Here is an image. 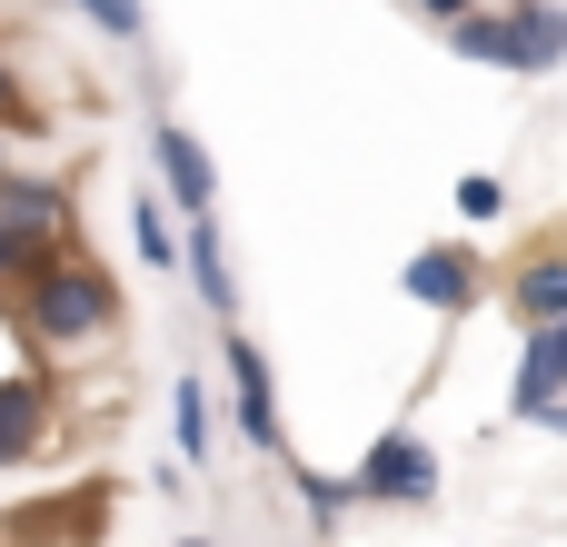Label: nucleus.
I'll use <instances>...</instances> for the list:
<instances>
[{
    "instance_id": "obj_5",
    "label": "nucleus",
    "mask_w": 567,
    "mask_h": 547,
    "mask_svg": "<svg viewBox=\"0 0 567 547\" xmlns=\"http://www.w3.org/2000/svg\"><path fill=\"white\" fill-rule=\"evenodd\" d=\"M150 179L179 219H209L219 209V169H209V140L179 120V110H150Z\"/></svg>"
},
{
    "instance_id": "obj_8",
    "label": "nucleus",
    "mask_w": 567,
    "mask_h": 547,
    "mask_svg": "<svg viewBox=\"0 0 567 547\" xmlns=\"http://www.w3.org/2000/svg\"><path fill=\"white\" fill-rule=\"evenodd\" d=\"M498 299H508V319H518V329H548V319H567V239H558V229H548V239H538V249H528V259L498 279Z\"/></svg>"
},
{
    "instance_id": "obj_16",
    "label": "nucleus",
    "mask_w": 567,
    "mask_h": 547,
    "mask_svg": "<svg viewBox=\"0 0 567 547\" xmlns=\"http://www.w3.org/2000/svg\"><path fill=\"white\" fill-rule=\"evenodd\" d=\"M439 40H449V60H468V70H508V10H498V0L468 10V20H449Z\"/></svg>"
},
{
    "instance_id": "obj_4",
    "label": "nucleus",
    "mask_w": 567,
    "mask_h": 547,
    "mask_svg": "<svg viewBox=\"0 0 567 547\" xmlns=\"http://www.w3.org/2000/svg\"><path fill=\"white\" fill-rule=\"evenodd\" d=\"M349 478H359V498H369V508H429V498H439V448L399 419V429H379V438L359 448V468H349Z\"/></svg>"
},
{
    "instance_id": "obj_15",
    "label": "nucleus",
    "mask_w": 567,
    "mask_h": 547,
    "mask_svg": "<svg viewBox=\"0 0 567 547\" xmlns=\"http://www.w3.org/2000/svg\"><path fill=\"white\" fill-rule=\"evenodd\" d=\"M130 249H140V269H179V219H169L159 179L130 189Z\"/></svg>"
},
{
    "instance_id": "obj_7",
    "label": "nucleus",
    "mask_w": 567,
    "mask_h": 547,
    "mask_svg": "<svg viewBox=\"0 0 567 547\" xmlns=\"http://www.w3.org/2000/svg\"><path fill=\"white\" fill-rule=\"evenodd\" d=\"M179 279H189V299L209 309V329H239V259H229L219 209H209V219H179Z\"/></svg>"
},
{
    "instance_id": "obj_1",
    "label": "nucleus",
    "mask_w": 567,
    "mask_h": 547,
    "mask_svg": "<svg viewBox=\"0 0 567 547\" xmlns=\"http://www.w3.org/2000/svg\"><path fill=\"white\" fill-rule=\"evenodd\" d=\"M10 319H20V339H30V359H40V369H60V379H70L80 359H110V349H120V329H130L120 279H110L80 239H70L40 279L10 299Z\"/></svg>"
},
{
    "instance_id": "obj_6",
    "label": "nucleus",
    "mask_w": 567,
    "mask_h": 547,
    "mask_svg": "<svg viewBox=\"0 0 567 547\" xmlns=\"http://www.w3.org/2000/svg\"><path fill=\"white\" fill-rule=\"evenodd\" d=\"M50 438H60V369L10 359L0 369V468H30Z\"/></svg>"
},
{
    "instance_id": "obj_14",
    "label": "nucleus",
    "mask_w": 567,
    "mask_h": 547,
    "mask_svg": "<svg viewBox=\"0 0 567 547\" xmlns=\"http://www.w3.org/2000/svg\"><path fill=\"white\" fill-rule=\"evenodd\" d=\"M60 249H70L60 229H30V219H10V209H0V309H10V299H20V289H30Z\"/></svg>"
},
{
    "instance_id": "obj_9",
    "label": "nucleus",
    "mask_w": 567,
    "mask_h": 547,
    "mask_svg": "<svg viewBox=\"0 0 567 547\" xmlns=\"http://www.w3.org/2000/svg\"><path fill=\"white\" fill-rule=\"evenodd\" d=\"M0 209H10V219H30V229H60V239H70V219H80V169L20 159V169L0 179Z\"/></svg>"
},
{
    "instance_id": "obj_17",
    "label": "nucleus",
    "mask_w": 567,
    "mask_h": 547,
    "mask_svg": "<svg viewBox=\"0 0 567 547\" xmlns=\"http://www.w3.org/2000/svg\"><path fill=\"white\" fill-rule=\"evenodd\" d=\"M60 10H80L100 40H120V50H150V0H60Z\"/></svg>"
},
{
    "instance_id": "obj_11",
    "label": "nucleus",
    "mask_w": 567,
    "mask_h": 547,
    "mask_svg": "<svg viewBox=\"0 0 567 547\" xmlns=\"http://www.w3.org/2000/svg\"><path fill=\"white\" fill-rule=\"evenodd\" d=\"M558 399H567V319H548V329H528V349H518L508 409H518V419H538V409H558Z\"/></svg>"
},
{
    "instance_id": "obj_19",
    "label": "nucleus",
    "mask_w": 567,
    "mask_h": 547,
    "mask_svg": "<svg viewBox=\"0 0 567 547\" xmlns=\"http://www.w3.org/2000/svg\"><path fill=\"white\" fill-rule=\"evenodd\" d=\"M40 110H30V80H20V60L0 50V130H30Z\"/></svg>"
},
{
    "instance_id": "obj_20",
    "label": "nucleus",
    "mask_w": 567,
    "mask_h": 547,
    "mask_svg": "<svg viewBox=\"0 0 567 547\" xmlns=\"http://www.w3.org/2000/svg\"><path fill=\"white\" fill-rule=\"evenodd\" d=\"M409 20H429V30H449V20H468V10H488V0H399Z\"/></svg>"
},
{
    "instance_id": "obj_22",
    "label": "nucleus",
    "mask_w": 567,
    "mask_h": 547,
    "mask_svg": "<svg viewBox=\"0 0 567 547\" xmlns=\"http://www.w3.org/2000/svg\"><path fill=\"white\" fill-rule=\"evenodd\" d=\"M10 140H20V130H0V179H10V169H20V149H10Z\"/></svg>"
},
{
    "instance_id": "obj_18",
    "label": "nucleus",
    "mask_w": 567,
    "mask_h": 547,
    "mask_svg": "<svg viewBox=\"0 0 567 547\" xmlns=\"http://www.w3.org/2000/svg\"><path fill=\"white\" fill-rule=\"evenodd\" d=\"M449 199H458V219H468V229H488V219H508V179H498V169H468V179H458Z\"/></svg>"
},
{
    "instance_id": "obj_3",
    "label": "nucleus",
    "mask_w": 567,
    "mask_h": 547,
    "mask_svg": "<svg viewBox=\"0 0 567 547\" xmlns=\"http://www.w3.org/2000/svg\"><path fill=\"white\" fill-rule=\"evenodd\" d=\"M399 289L429 309V319H478L488 309V249L478 239H429L399 259Z\"/></svg>"
},
{
    "instance_id": "obj_10",
    "label": "nucleus",
    "mask_w": 567,
    "mask_h": 547,
    "mask_svg": "<svg viewBox=\"0 0 567 547\" xmlns=\"http://www.w3.org/2000/svg\"><path fill=\"white\" fill-rule=\"evenodd\" d=\"M498 10H508V70L518 80L567 70V0H498Z\"/></svg>"
},
{
    "instance_id": "obj_12",
    "label": "nucleus",
    "mask_w": 567,
    "mask_h": 547,
    "mask_svg": "<svg viewBox=\"0 0 567 547\" xmlns=\"http://www.w3.org/2000/svg\"><path fill=\"white\" fill-rule=\"evenodd\" d=\"M209 448H219V399H209L199 369H179V389H169V458L179 468H209Z\"/></svg>"
},
{
    "instance_id": "obj_2",
    "label": "nucleus",
    "mask_w": 567,
    "mask_h": 547,
    "mask_svg": "<svg viewBox=\"0 0 567 547\" xmlns=\"http://www.w3.org/2000/svg\"><path fill=\"white\" fill-rule=\"evenodd\" d=\"M219 379H229V429L249 458H279L289 468V419H279V369L249 329H219Z\"/></svg>"
},
{
    "instance_id": "obj_13",
    "label": "nucleus",
    "mask_w": 567,
    "mask_h": 547,
    "mask_svg": "<svg viewBox=\"0 0 567 547\" xmlns=\"http://www.w3.org/2000/svg\"><path fill=\"white\" fill-rule=\"evenodd\" d=\"M289 488H299V518H309V538H329V528H349V518L369 508L349 468H309V458H289Z\"/></svg>"
},
{
    "instance_id": "obj_23",
    "label": "nucleus",
    "mask_w": 567,
    "mask_h": 547,
    "mask_svg": "<svg viewBox=\"0 0 567 547\" xmlns=\"http://www.w3.org/2000/svg\"><path fill=\"white\" fill-rule=\"evenodd\" d=\"M179 547H209V538H179Z\"/></svg>"
},
{
    "instance_id": "obj_21",
    "label": "nucleus",
    "mask_w": 567,
    "mask_h": 547,
    "mask_svg": "<svg viewBox=\"0 0 567 547\" xmlns=\"http://www.w3.org/2000/svg\"><path fill=\"white\" fill-rule=\"evenodd\" d=\"M528 429H548V438H567V399H558V409H538V419H528Z\"/></svg>"
}]
</instances>
